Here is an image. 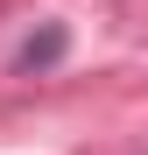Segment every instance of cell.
I'll return each instance as SVG.
<instances>
[{
  "mask_svg": "<svg viewBox=\"0 0 148 155\" xmlns=\"http://www.w3.org/2000/svg\"><path fill=\"white\" fill-rule=\"evenodd\" d=\"M64 49H71V35L57 28V21H49V28H35L28 42H21V49H14V71H49V64H57V57H64Z\"/></svg>",
  "mask_w": 148,
  "mask_h": 155,
  "instance_id": "obj_1",
  "label": "cell"
}]
</instances>
